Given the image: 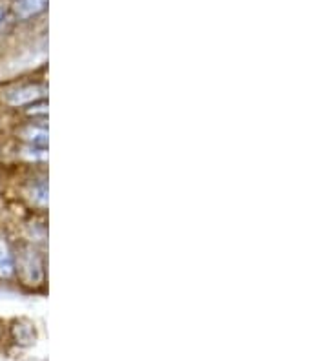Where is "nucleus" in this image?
Segmentation results:
<instances>
[{
	"label": "nucleus",
	"mask_w": 328,
	"mask_h": 361,
	"mask_svg": "<svg viewBox=\"0 0 328 361\" xmlns=\"http://www.w3.org/2000/svg\"><path fill=\"white\" fill-rule=\"evenodd\" d=\"M15 270L20 272L22 279L28 285H39L44 278V264L39 256V252L33 247L24 245L18 250L17 256H15Z\"/></svg>",
	"instance_id": "obj_1"
},
{
	"label": "nucleus",
	"mask_w": 328,
	"mask_h": 361,
	"mask_svg": "<svg viewBox=\"0 0 328 361\" xmlns=\"http://www.w3.org/2000/svg\"><path fill=\"white\" fill-rule=\"evenodd\" d=\"M48 0H17L15 2V13L20 18L33 17V15L40 13L46 8Z\"/></svg>",
	"instance_id": "obj_4"
},
{
	"label": "nucleus",
	"mask_w": 328,
	"mask_h": 361,
	"mask_svg": "<svg viewBox=\"0 0 328 361\" xmlns=\"http://www.w3.org/2000/svg\"><path fill=\"white\" fill-rule=\"evenodd\" d=\"M15 274V252L4 232H0V278H11Z\"/></svg>",
	"instance_id": "obj_3"
},
{
	"label": "nucleus",
	"mask_w": 328,
	"mask_h": 361,
	"mask_svg": "<svg viewBox=\"0 0 328 361\" xmlns=\"http://www.w3.org/2000/svg\"><path fill=\"white\" fill-rule=\"evenodd\" d=\"M46 93V88L44 86H39V84H28V86H20V88L13 90L6 95V101L13 106H22V104H30V102H35L39 99L44 97Z\"/></svg>",
	"instance_id": "obj_2"
},
{
	"label": "nucleus",
	"mask_w": 328,
	"mask_h": 361,
	"mask_svg": "<svg viewBox=\"0 0 328 361\" xmlns=\"http://www.w3.org/2000/svg\"><path fill=\"white\" fill-rule=\"evenodd\" d=\"M2 17H4V11H2V8H0V20H2Z\"/></svg>",
	"instance_id": "obj_5"
}]
</instances>
